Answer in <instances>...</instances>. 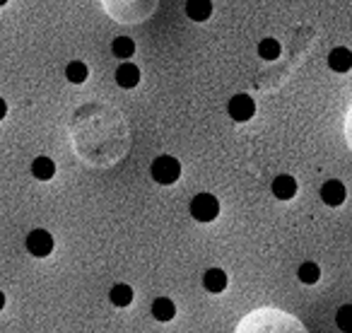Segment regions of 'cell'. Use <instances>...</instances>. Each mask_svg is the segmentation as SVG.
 Instances as JSON below:
<instances>
[{"mask_svg":"<svg viewBox=\"0 0 352 333\" xmlns=\"http://www.w3.org/2000/svg\"><path fill=\"white\" fill-rule=\"evenodd\" d=\"M152 316H155L157 321H171V319L176 316L174 302L166 297H157L155 302H152Z\"/></svg>","mask_w":352,"mask_h":333,"instance_id":"obj_13","label":"cell"},{"mask_svg":"<svg viewBox=\"0 0 352 333\" xmlns=\"http://www.w3.org/2000/svg\"><path fill=\"white\" fill-rule=\"evenodd\" d=\"M186 15L193 22H206L212 15L210 0H186Z\"/></svg>","mask_w":352,"mask_h":333,"instance_id":"obj_11","label":"cell"},{"mask_svg":"<svg viewBox=\"0 0 352 333\" xmlns=\"http://www.w3.org/2000/svg\"><path fill=\"white\" fill-rule=\"evenodd\" d=\"M104 10L113 17L116 22H142L155 12L160 0H102Z\"/></svg>","mask_w":352,"mask_h":333,"instance_id":"obj_2","label":"cell"},{"mask_svg":"<svg viewBox=\"0 0 352 333\" xmlns=\"http://www.w3.org/2000/svg\"><path fill=\"white\" fill-rule=\"evenodd\" d=\"M321 278V268L316 264H302L299 266V280L304 285H314L316 280Z\"/></svg>","mask_w":352,"mask_h":333,"instance_id":"obj_20","label":"cell"},{"mask_svg":"<svg viewBox=\"0 0 352 333\" xmlns=\"http://www.w3.org/2000/svg\"><path fill=\"white\" fill-rule=\"evenodd\" d=\"M32 174H34L39 182H49V179H54V174H56L54 160H49V157H36V160L32 162Z\"/></svg>","mask_w":352,"mask_h":333,"instance_id":"obj_14","label":"cell"},{"mask_svg":"<svg viewBox=\"0 0 352 333\" xmlns=\"http://www.w3.org/2000/svg\"><path fill=\"white\" fill-rule=\"evenodd\" d=\"M150 174H152V179H155L157 184H162V186H169V184H174L176 179L182 177V164H179V160H174V157L162 155V157H157V160L152 162Z\"/></svg>","mask_w":352,"mask_h":333,"instance_id":"obj_3","label":"cell"},{"mask_svg":"<svg viewBox=\"0 0 352 333\" xmlns=\"http://www.w3.org/2000/svg\"><path fill=\"white\" fill-rule=\"evenodd\" d=\"M294 193H297V182L289 174H280L273 182V196L280 201H289V198H294Z\"/></svg>","mask_w":352,"mask_h":333,"instance_id":"obj_9","label":"cell"},{"mask_svg":"<svg viewBox=\"0 0 352 333\" xmlns=\"http://www.w3.org/2000/svg\"><path fill=\"white\" fill-rule=\"evenodd\" d=\"M111 51L116 58H131V56L135 54V41H133L131 36H116L111 44Z\"/></svg>","mask_w":352,"mask_h":333,"instance_id":"obj_15","label":"cell"},{"mask_svg":"<svg viewBox=\"0 0 352 333\" xmlns=\"http://www.w3.org/2000/svg\"><path fill=\"white\" fill-rule=\"evenodd\" d=\"M27 251L36 259H44L54 251V237L46 230H34L27 235Z\"/></svg>","mask_w":352,"mask_h":333,"instance_id":"obj_5","label":"cell"},{"mask_svg":"<svg viewBox=\"0 0 352 333\" xmlns=\"http://www.w3.org/2000/svg\"><path fill=\"white\" fill-rule=\"evenodd\" d=\"M336 323L342 333H352V304H342L336 314Z\"/></svg>","mask_w":352,"mask_h":333,"instance_id":"obj_19","label":"cell"},{"mask_svg":"<svg viewBox=\"0 0 352 333\" xmlns=\"http://www.w3.org/2000/svg\"><path fill=\"white\" fill-rule=\"evenodd\" d=\"M321 201L326 203V206H331V208L342 206V201H345V186H342V182L331 179V182L323 184V186H321Z\"/></svg>","mask_w":352,"mask_h":333,"instance_id":"obj_7","label":"cell"},{"mask_svg":"<svg viewBox=\"0 0 352 333\" xmlns=\"http://www.w3.org/2000/svg\"><path fill=\"white\" fill-rule=\"evenodd\" d=\"M109 299H111V304H116V307H128V304L133 302V290L128 288V285H113L111 292H109Z\"/></svg>","mask_w":352,"mask_h":333,"instance_id":"obj_16","label":"cell"},{"mask_svg":"<svg viewBox=\"0 0 352 333\" xmlns=\"http://www.w3.org/2000/svg\"><path fill=\"white\" fill-rule=\"evenodd\" d=\"M280 44H278V39H263L258 44V56L263 61H278L280 58Z\"/></svg>","mask_w":352,"mask_h":333,"instance_id":"obj_18","label":"cell"},{"mask_svg":"<svg viewBox=\"0 0 352 333\" xmlns=\"http://www.w3.org/2000/svg\"><path fill=\"white\" fill-rule=\"evenodd\" d=\"M3 307H6V294L0 292V309H3Z\"/></svg>","mask_w":352,"mask_h":333,"instance_id":"obj_23","label":"cell"},{"mask_svg":"<svg viewBox=\"0 0 352 333\" xmlns=\"http://www.w3.org/2000/svg\"><path fill=\"white\" fill-rule=\"evenodd\" d=\"M6 114H8V104H6V99L0 97V121L6 118Z\"/></svg>","mask_w":352,"mask_h":333,"instance_id":"obj_22","label":"cell"},{"mask_svg":"<svg viewBox=\"0 0 352 333\" xmlns=\"http://www.w3.org/2000/svg\"><path fill=\"white\" fill-rule=\"evenodd\" d=\"M191 215L196 217L198 222H212L220 215V203H217V198L210 196V193H198L191 201Z\"/></svg>","mask_w":352,"mask_h":333,"instance_id":"obj_4","label":"cell"},{"mask_svg":"<svg viewBox=\"0 0 352 333\" xmlns=\"http://www.w3.org/2000/svg\"><path fill=\"white\" fill-rule=\"evenodd\" d=\"M345 138H347V145L352 150V107L347 109V116H345Z\"/></svg>","mask_w":352,"mask_h":333,"instance_id":"obj_21","label":"cell"},{"mask_svg":"<svg viewBox=\"0 0 352 333\" xmlns=\"http://www.w3.org/2000/svg\"><path fill=\"white\" fill-rule=\"evenodd\" d=\"M230 116L234 118V121H239V123H244V121H249L251 116L256 114V104H254V99L249 97V94H236V97H232L230 99Z\"/></svg>","mask_w":352,"mask_h":333,"instance_id":"obj_6","label":"cell"},{"mask_svg":"<svg viewBox=\"0 0 352 333\" xmlns=\"http://www.w3.org/2000/svg\"><path fill=\"white\" fill-rule=\"evenodd\" d=\"M87 75H89V70H87V65H85L82 61H73V63H68V68H65V78H68L73 85L85 83V80H87Z\"/></svg>","mask_w":352,"mask_h":333,"instance_id":"obj_17","label":"cell"},{"mask_svg":"<svg viewBox=\"0 0 352 333\" xmlns=\"http://www.w3.org/2000/svg\"><path fill=\"white\" fill-rule=\"evenodd\" d=\"M328 65H331V70H336V73H347V70L352 68L350 49H345V46H338V49H333L331 56H328Z\"/></svg>","mask_w":352,"mask_h":333,"instance_id":"obj_10","label":"cell"},{"mask_svg":"<svg viewBox=\"0 0 352 333\" xmlns=\"http://www.w3.org/2000/svg\"><path fill=\"white\" fill-rule=\"evenodd\" d=\"M234 333H309L297 316L275 307H261L246 314Z\"/></svg>","mask_w":352,"mask_h":333,"instance_id":"obj_1","label":"cell"},{"mask_svg":"<svg viewBox=\"0 0 352 333\" xmlns=\"http://www.w3.org/2000/svg\"><path fill=\"white\" fill-rule=\"evenodd\" d=\"M203 285H206L208 292L220 294L222 290L227 288V273L222 268H210L206 275H203Z\"/></svg>","mask_w":352,"mask_h":333,"instance_id":"obj_12","label":"cell"},{"mask_svg":"<svg viewBox=\"0 0 352 333\" xmlns=\"http://www.w3.org/2000/svg\"><path fill=\"white\" fill-rule=\"evenodd\" d=\"M6 3H8V0H0V8H3V6H6Z\"/></svg>","mask_w":352,"mask_h":333,"instance_id":"obj_24","label":"cell"},{"mask_svg":"<svg viewBox=\"0 0 352 333\" xmlns=\"http://www.w3.org/2000/svg\"><path fill=\"white\" fill-rule=\"evenodd\" d=\"M116 83L121 85L123 89H131L140 83V68L133 63H121L116 70Z\"/></svg>","mask_w":352,"mask_h":333,"instance_id":"obj_8","label":"cell"}]
</instances>
